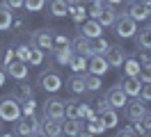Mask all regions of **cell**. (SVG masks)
<instances>
[{
    "instance_id": "6da1fadb",
    "label": "cell",
    "mask_w": 151,
    "mask_h": 137,
    "mask_svg": "<svg viewBox=\"0 0 151 137\" xmlns=\"http://www.w3.org/2000/svg\"><path fill=\"white\" fill-rule=\"evenodd\" d=\"M37 85L46 91V94H57V91L62 89L64 80H62V75H60L57 71H53V69H44V71L39 73V78H37Z\"/></svg>"
},
{
    "instance_id": "7a4b0ae2",
    "label": "cell",
    "mask_w": 151,
    "mask_h": 137,
    "mask_svg": "<svg viewBox=\"0 0 151 137\" xmlns=\"http://www.w3.org/2000/svg\"><path fill=\"white\" fill-rule=\"evenodd\" d=\"M21 117V100L14 96H2L0 98V121L5 123H14Z\"/></svg>"
},
{
    "instance_id": "3957f363",
    "label": "cell",
    "mask_w": 151,
    "mask_h": 137,
    "mask_svg": "<svg viewBox=\"0 0 151 137\" xmlns=\"http://www.w3.org/2000/svg\"><path fill=\"white\" fill-rule=\"evenodd\" d=\"M114 27V34L119 37V39H133L135 37V32H137V23L133 21L128 14H117V21L112 23Z\"/></svg>"
},
{
    "instance_id": "277c9868",
    "label": "cell",
    "mask_w": 151,
    "mask_h": 137,
    "mask_svg": "<svg viewBox=\"0 0 151 137\" xmlns=\"http://www.w3.org/2000/svg\"><path fill=\"white\" fill-rule=\"evenodd\" d=\"M14 123H16V126H14V133H16V135H41L39 119L35 117V114H30V117H23V114H21Z\"/></svg>"
},
{
    "instance_id": "5b68a950",
    "label": "cell",
    "mask_w": 151,
    "mask_h": 137,
    "mask_svg": "<svg viewBox=\"0 0 151 137\" xmlns=\"http://www.w3.org/2000/svg\"><path fill=\"white\" fill-rule=\"evenodd\" d=\"M53 34H55L53 27H48V30H35L30 34V46H37L41 50H50L53 48Z\"/></svg>"
},
{
    "instance_id": "8992f818",
    "label": "cell",
    "mask_w": 151,
    "mask_h": 137,
    "mask_svg": "<svg viewBox=\"0 0 151 137\" xmlns=\"http://www.w3.org/2000/svg\"><path fill=\"white\" fill-rule=\"evenodd\" d=\"M41 117L64 119V100L62 98H46V103L41 105Z\"/></svg>"
},
{
    "instance_id": "52a82bcc",
    "label": "cell",
    "mask_w": 151,
    "mask_h": 137,
    "mask_svg": "<svg viewBox=\"0 0 151 137\" xmlns=\"http://www.w3.org/2000/svg\"><path fill=\"white\" fill-rule=\"evenodd\" d=\"M126 100H128V96H126V91L122 89V85H114V87H110V89L105 91V103L114 110H122L124 105H126Z\"/></svg>"
},
{
    "instance_id": "ba28073f",
    "label": "cell",
    "mask_w": 151,
    "mask_h": 137,
    "mask_svg": "<svg viewBox=\"0 0 151 137\" xmlns=\"http://www.w3.org/2000/svg\"><path fill=\"white\" fill-rule=\"evenodd\" d=\"M108 69H110V64H108V60H105V55L101 53H94L87 57V71L94 73V75H101L103 78L105 73H108Z\"/></svg>"
},
{
    "instance_id": "9c48e42d",
    "label": "cell",
    "mask_w": 151,
    "mask_h": 137,
    "mask_svg": "<svg viewBox=\"0 0 151 137\" xmlns=\"http://www.w3.org/2000/svg\"><path fill=\"white\" fill-rule=\"evenodd\" d=\"M39 130H41V135H48V137H60V135H62V119L41 117V119H39Z\"/></svg>"
},
{
    "instance_id": "30bf717a",
    "label": "cell",
    "mask_w": 151,
    "mask_h": 137,
    "mask_svg": "<svg viewBox=\"0 0 151 137\" xmlns=\"http://www.w3.org/2000/svg\"><path fill=\"white\" fill-rule=\"evenodd\" d=\"M144 110H147L144 100H142L140 96H135L131 103L126 100V105H124V114H126V119H128V121H140V117L144 114Z\"/></svg>"
},
{
    "instance_id": "8fae6325",
    "label": "cell",
    "mask_w": 151,
    "mask_h": 137,
    "mask_svg": "<svg viewBox=\"0 0 151 137\" xmlns=\"http://www.w3.org/2000/svg\"><path fill=\"white\" fill-rule=\"evenodd\" d=\"M124 14H128V16H131L135 23H140V21H147V18L151 16L149 7H147L144 2H140V0H133L131 5L126 7V11H124Z\"/></svg>"
},
{
    "instance_id": "7c38bea8",
    "label": "cell",
    "mask_w": 151,
    "mask_h": 137,
    "mask_svg": "<svg viewBox=\"0 0 151 137\" xmlns=\"http://www.w3.org/2000/svg\"><path fill=\"white\" fill-rule=\"evenodd\" d=\"M62 135H85V128H83V119L76 117H64L62 119Z\"/></svg>"
},
{
    "instance_id": "4fadbf2b",
    "label": "cell",
    "mask_w": 151,
    "mask_h": 137,
    "mask_svg": "<svg viewBox=\"0 0 151 137\" xmlns=\"http://www.w3.org/2000/svg\"><path fill=\"white\" fill-rule=\"evenodd\" d=\"M5 71H7V75H12L14 80H25L28 78V62H21V60H12L7 66H5Z\"/></svg>"
},
{
    "instance_id": "5bb4252c",
    "label": "cell",
    "mask_w": 151,
    "mask_h": 137,
    "mask_svg": "<svg viewBox=\"0 0 151 137\" xmlns=\"http://www.w3.org/2000/svg\"><path fill=\"white\" fill-rule=\"evenodd\" d=\"M80 34L87 37V39H96V37H103V25L96 21V18H92V21H83L80 23Z\"/></svg>"
},
{
    "instance_id": "9a60e30c",
    "label": "cell",
    "mask_w": 151,
    "mask_h": 137,
    "mask_svg": "<svg viewBox=\"0 0 151 137\" xmlns=\"http://www.w3.org/2000/svg\"><path fill=\"white\" fill-rule=\"evenodd\" d=\"M117 112H119V110L110 108V105H108L105 110H101V112H99V121L103 123L105 130H112V128H117V123H119V114H117Z\"/></svg>"
},
{
    "instance_id": "2e32d148",
    "label": "cell",
    "mask_w": 151,
    "mask_h": 137,
    "mask_svg": "<svg viewBox=\"0 0 151 137\" xmlns=\"http://www.w3.org/2000/svg\"><path fill=\"white\" fill-rule=\"evenodd\" d=\"M103 55H105V60H108V64H110V66H117V69H119V66L124 64V60L128 57L122 46H110Z\"/></svg>"
},
{
    "instance_id": "e0dca14e",
    "label": "cell",
    "mask_w": 151,
    "mask_h": 137,
    "mask_svg": "<svg viewBox=\"0 0 151 137\" xmlns=\"http://www.w3.org/2000/svg\"><path fill=\"white\" fill-rule=\"evenodd\" d=\"M96 21H99L103 27H112V23L117 21V9H114V5H108V2H103V7H101V11H99Z\"/></svg>"
},
{
    "instance_id": "ac0fdd59",
    "label": "cell",
    "mask_w": 151,
    "mask_h": 137,
    "mask_svg": "<svg viewBox=\"0 0 151 137\" xmlns=\"http://www.w3.org/2000/svg\"><path fill=\"white\" fill-rule=\"evenodd\" d=\"M122 89L126 91V96H131V98H135V96H140V89H142V80L137 78V75H126L122 80Z\"/></svg>"
},
{
    "instance_id": "d6986e66",
    "label": "cell",
    "mask_w": 151,
    "mask_h": 137,
    "mask_svg": "<svg viewBox=\"0 0 151 137\" xmlns=\"http://www.w3.org/2000/svg\"><path fill=\"white\" fill-rule=\"evenodd\" d=\"M50 53H53V57H55V62L60 66H66L69 60H71V55H73V48L71 46H53Z\"/></svg>"
},
{
    "instance_id": "ffe728a7",
    "label": "cell",
    "mask_w": 151,
    "mask_h": 137,
    "mask_svg": "<svg viewBox=\"0 0 151 137\" xmlns=\"http://www.w3.org/2000/svg\"><path fill=\"white\" fill-rule=\"evenodd\" d=\"M12 96L16 100H25V98H35V87L32 85H28V82L19 80V85L14 87V91H12Z\"/></svg>"
},
{
    "instance_id": "44dd1931",
    "label": "cell",
    "mask_w": 151,
    "mask_h": 137,
    "mask_svg": "<svg viewBox=\"0 0 151 137\" xmlns=\"http://www.w3.org/2000/svg\"><path fill=\"white\" fill-rule=\"evenodd\" d=\"M135 44H137V48H142V50H151V25L142 27L140 32H135Z\"/></svg>"
},
{
    "instance_id": "7402d4cb",
    "label": "cell",
    "mask_w": 151,
    "mask_h": 137,
    "mask_svg": "<svg viewBox=\"0 0 151 137\" xmlns=\"http://www.w3.org/2000/svg\"><path fill=\"white\" fill-rule=\"evenodd\" d=\"M12 21H14V9H9L2 2V5H0V32L12 30Z\"/></svg>"
},
{
    "instance_id": "603a6c76",
    "label": "cell",
    "mask_w": 151,
    "mask_h": 137,
    "mask_svg": "<svg viewBox=\"0 0 151 137\" xmlns=\"http://www.w3.org/2000/svg\"><path fill=\"white\" fill-rule=\"evenodd\" d=\"M71 48H73V53H78V55H85V57H89V39L87 37H83V34H76L73 37V41H71Z\"/></svg>"
},
{
    "instance_id": "cb8c5ba5",
    "label": "cell",
    "mask_w": 151,
    "mask_h": 137,
    "mask_svg": "<svg viewBox=\"0 0 151 137\" xmlns=\"http://www.w3.org/2000/svg\"><path fill=\"white\" fill-rule=\"evenodd\" d=\"M66 87L71 89V94H87L85 89V78H83V73H73L69 80H66Z\"/></svg>"
},
{
    "instance_id": "d4e9b609",
    "label": "cell",
    "mask_w": 151,
    "mask_h": 137,
    "mask_svg": "<svg viewBox=\"0 0 151 137\" xmlns=\"http://www.w3.org/2000/svg\"><path fill=\"white\" fill-rule=\"evenodd\" d=\"M66 66H69V69H71L73 73H85V71H87V57H85V55H78V53H73Z\"/></svg>"
},
{
    "instance_id": "484cf974",
    "label": "cell",
    "mask_w": 151,
    "mask_h": 137,
    "mask_svg": "<svg viewBox=\"0 0 151 137\" xmlns=\"http://www.w3.org/2000/svg\"><path fill=\"white\" fill-rule=\"evenodd\" d=\"M140 60L137 57H126L122 64V69H124V75H137L140 73Z\"/></svg>"
},
{
    "instance_id": "4316f807",
    "label": "cell",
    "mask_w": 151,
    "mask_h": 137,
    "mask_svg": "<svg viewBox=\"0 0 151 137\" xmlns=\"http://www.w3.org/2000/svg\"><path fill=\"white\" fill-rule=\"evenodd\" d=\"M69 14V5H66V0H50V16L55 18H62Z\"/></svg>"
},
{
    "instance_id": "83f0119b",
    "label": "cell",
    "mask_w": 151,
    "mask_h": 137,
    "mask_svg": "<svg viewBox=\"0 0 151 137\" xmlns=\"http://www.w3.org/2000/svg\"><path fill=\"white\" fill-rule=\"evenodd\" d=\"M64 117L80 119V100H76V98H66L64 100Z\"/></svg>"
},
{
    "instance_id": "f1b7e54d",
    "label": "cell",
    "mask_w": 151,
    "mask_h": 137,
    "mask_svg": "<svg viewBox=\"0 0 151 137\" xmlns=\"http://www.w3.org/2000/svg\"><path fill=\"white\" fill-rule=\"evenodd\" d=\"M83 78H85V89L87 91H99L101 89V75H94V73L85 71Z\"/></svg>"
},
{
    "instance_id": "f546056e",
    "label": "cell",
    "mask_w": 151,
    "mask_h": 137,
    "mask_svg": "<svg viewBox=\"0 0 151 137\" xmlns=\"http://www.w3.org/2000/svg\"><path fill=\"white\" fill-rule=\"evenodd\" d=\"M108 48H110V44L105 41L103 37H96V39H89V53H92V55H94V53H101V55H103L105 50H108Z\"/></svg>"
},
{
    "instance_id": "4dcf8cb0",
    "label": "cell",
    "mask_w": 151,
    "mask_h": 137,
    "mask_svg": "<svg viewBox=\"0 0 151 137\" xmlns=\"http://www.w3.org/2000/svg\"><path fill=\"white\" fill-rule=\"evenodd\" d=\"M30 50H32L30 44H14V55H16V60H21V62H28L30 60Z\"/></svg>"
},
{
    "instance_id": "1f68e13d",
    "label": "cell",
    "mask_w": 151,
    "mask_h": 137,
    "mask_svg": "<svg viewBox=\"0 0 151 137\" xmlns=\"http://www.w3.org/2000/svg\"><path fill=\"white\" fill-rule=\"evenodd\" d=\"M28 64H30V66H41V64H44V50H41V48H37V46H32Z\"/></svg>"
},
{
    "instance_id": "d6a6232c",
    "label": "cell",
    "mask_w": 151,
    "mask_h": 137,
    "mask_svg": "<svg viewBox=\"0 0 151 137\" xmlns=\"http://www.w3.org/2000/svg\"><path fill=\"white\" fill-rule=\"evenodd\" d=\"M35 110H37V100H35V98H25V100H21V114H23V117H30V114H35Z\"/></svg>"
},
{
    "instance_id": "836d02e7",
    "label": "cell",
    "mask_w": 151,
    "mask_h": 137,
    "mask_svg": "<svg viewBox=\"0 0 151 137\" xmlns=\"http://www.w3.org/2000/svg\"><path fill=\"white\" fill-rule=\"evenodd\" d=\"M44 2L46 0H23V7L28 11H41L44 9Z\"/></svg>"
},
{
    "instance_id": "e575fe53",
    "label": "cell",
    "mask_w": 151,
    "mask_h": 137,
    "mask_svg": "<svg viewBox=\"0 0 151 137\" xmlns=\"http://www.w3.org/2000/svg\"><path fill=\"white\" fill-rule=\"evenodd\" d=\"M137 78L142 82H151V62H144L140 66V73H137Z\"/></svg>"
},
{
    "instance_id": "d590c367",
    "label": "cell",
    "mask_w": 151,
    "mask_h": 137,
    "mask_svg": "<svg viewBox=\"0 0 151 137\" xmlns=\"http://www.w3.org/2000/svg\"><path fill=\"white\" fill-rule=\"evenodd\" d=\"M140 98L144 103H151V82H142V89H140Z\"/></svg>"
},
{
    "instance_id": "8d00e7d4",
    "label": "cell",
    "mask_w": 151,
    "mask_h": 137,
    "mask_svg": "<svg viewBox=\"0 0 151 137\" xmlns=\"http://www.w3.org/2000/svg\"><path fill=\"white\" fill-rule=\"evenodd\" d=\"M53 46H71V41H69V37H64L62 32H55V34H53Z\"/></svg>"
},
{
    "instance_id": "74e56055",
    "label": "cell",
    "mask_w": 151,
    "mask_h": 137,
    "mask_svg": "<svg viewBox=\"0 0 151 137\" xmlns=\"http://www.w3.org/2000/svg\"><path fill=\"white\" fill-rule=\"evenodd\" d=\"M140 123L147 128V135L151 133V110H144V114L140 117Z\"/></svg>"
},
{
    "instance_id": "f35d334b",
    "label": "cell",
    "mask_w": 151,
    "mask_h": 137,
    "mask_svg": "<svg viewBox=\"0 0 151 137\" xmlns=\"http://www.w3.org/2000/svg\"><path fill=\"white\" fill-rule=\"evenodd\" d=\"M14 57H16V55H14V46H9V48L5 50V55H2V62H0V66L5 69V66H7V64H9L12 60H14Z\"/></svg>"
},
{
    "instance_id": "ab89813d",
    "label": "cell",
    "mask_w": 151,
    "mask_h": 137,
    "mask_svg": "<svg viewBox=\"0 0 151 137\" xmlns=\"http://www.w3.org/2000/svg\"><path fill=\"white\" fill-rule=\"evenodd\" d=\"M25 25H28V23H25V18H16V21H12V30H14V32H23Z\"/></svg>"
},
{
    "instance_id": "60d3db41",
    "label": "cell",
    "mask_w": 151,
    "mask_h": 137,
    "mask_svg": "<svg viewBox=\"0 0 151 137\" xmlns=\"http://www.w3.org/2000/svg\"><path fill=\"white\" fill-rule=\"evenodd\" d=\"M5 5L16 11V9H23V0H5Z\"/></svg>"
},
{
    "instance_id": "b9f144b4",
    "label": "cell",
    "mask_w": 151,
    "mask_h": 137,
    "mask_svg": "<svg viewBox=\"0 0 151 137\" xmlns=\"http://www.w3.org/2000/svg\"><path fill=\"white\" fill-rule=\"evenodd\" d=\"M117 135L119 137H128V135H137V133H135V128H131V126H126V128H122V130H117Z\"/></svg>"
},
{
    "instance_id": "7bdbcfd3",
    "label": "cell",
    "mask_w": 151,
    "mask_h": 137,
    "mask_svg": "<svg viewBox=\"0 0 151 137\" xmlns=\"http://www.w3.org/2000/svg\"><path fill=\"white\" fill-rule=\"evenodd\" d=\"M5 82H7V71L0 66V87H5Z\"/></svg>"
},
{
    "instance_id": "ee69618b",
    "label": "cell",
    "mask_w": 151,
    "mask_h": 137,
    "mask_svg": "<svg viewBox=\"0 0 151 137\" xmlns=\"http://www.w3.org/2000/svg\"><path fill=\"white\" fill-rule=\"evenodd\" d=\"M87 110H89V105H87V103H80V119H85Z\"/></svg>"
},
{
    "instance_id": "f6af8a7d",
    "label": "cell",
    "mask_w": 151,
    "mask_h": 137,
    "mask_svg": "<svg viewBox=\"0 0 151 137\" xmlns=\"http://www.w3.org/2000/svg\"><path fill=\"white\" fill-rule=\"evenodd\" d=\"M96 105H99V108H96V112H101V110H105V108H108V103H105V98H101L99 103H96Z\"/></svg>"
},
{
    "instance_id": "bcb514c9",
    "label": "cell",
    "mask_w": 151,
    "mask_h": 137,
    "mask_svg": "<svg viewBox=\"0 0 151 137\" xmlns=\"http://www.w3.org/2000/svg\"><path fill=\"white\" fill-rule=\"evenodd\" d=\"M144 62H151V55L149 53H142L140 55V64H144Z\"/></svg>"
},
{
    "instance_id": "7dc6e473",
    "label": "cell",
    "mask_w": 151,
    "mask_h": 137,
    "mask_svg": "<svg viewBox=\"0 0 151 137\" xmlns=\"http://www.w3.org/2000/svg\"><path fill=\"white\" fill-rule=\"evenodd\" d=\"M103 2H108V5H114V7H117V5H122L124 0H103Z\"/></svg>"
},
{
    "instance_id": "c3c4849f",
    "label": "cell",
    "mask_w": 151,
    "mask_h": 137,
    "mask_svg": "<svg viewBox=\"0 0 151 137\" xmlns=\"http://www.w3.org/2000/svg\"><path fill=\"white\" fill-rule=\"evenodd\" d=\"M140 2H144V5H147V7H151V0H140Z\"/></svg>"
},
{
    "instance_id": "681fc988",
    "label": "cell",
    "mask_w": 151,
    "mask_h": 137,
    "mask_svg": "<svg viewBox=\"0 0 151 137\" xmlns=\"http://www.w3.org/2000/svg\"><path fill=\"white\" fill-rule=\"evenodd\" d=\"M89 2H103V0H89Z\"/></svg>"
},
{
    "instance_id": "f907efd6",
    "label": "cell",
    "mask_w": 151,
    "mask_h": 137,
    "mask_svg": "<svg viewBox=\"0 0 151 137\" xmlns=\"http://www.w3.org/2000/svg\"><path fill=\"white\" fill-rule=\"evenodd\" d=\"M0 133H2V123H0Z\"/></svg>"
},
{
    "instance_id": "816d5d0a",
    "label": "cell",
    "mask_w": 151,
    "mask_h": 137,
    "mask_svg": "<svg viewBox=\"0 0 151 137\" xmlns=\"http://www.w3.org/2000/svg\"><path fill=\"white\" fill-rule=\"evenodd\" d=\"M149 18H151V16H149ZM149 25H151V23H149Z\"/></svg>"
},
{
    "instance_id": "f5cc1de1",
    "label": "cell",
    "mask_w": 151,
    "mask_h": 137,
    "mask_svg": "<svg viewBox=\"0 0 151 137\" xmlns=\"http://www.w3.org/2000/svg\"><path fill=\"white\" fill-rule=\"evenodd\" d=\"M131 2H133V0H131Z\"/></svg>"
}]
</instances>
